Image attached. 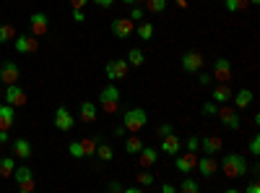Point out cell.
I'll return each mask as SVG.
<instances>
[{
    "label": "cell",
    "instance_id": "cell-48",
    "mask_svg": "<svg viewBox=\"0 0 260 193\" xmlns=\"http://www.w3.org/2000/svg\"><path fill=\"white\" fill-rule=\"evenodd\" d=\"M161 190H164V193H175V190H177V185H172V183H164V185H161Z\"/></svg>",
    "mask_w": 260,
    "mask_h": 193
},
{
    "label": "cell",
    "instance_id": "cell-34",
    "mask_svg": "<svg viewBox=\"0 0 260 193\" xmlns=\"http://www.w3.org/2000/svg\"><path fill=\"white\" fill-rule=\"evenodd\" d=\"M154 173H148V170H141V173H138V185L141 188H148V185H154Z\"/></svg>",
    "mask_w": 260,
    "mask_h": 193
},
{
    "label": "cell",
    "instance_id": "cell-20",
    "mask_svg": "<svg viewBox=\"0 0 260 193\" xmlns=\"http://www.w3.org/2000/svg\"><path fill=\"white\" fill-rule=\"evenodd\" d=\"M99 118V107L94 104V102H81V107H78V120L81 123H94Z\"/></svg>",
    "mask_w": 260,
    "mask_h": 193
},
{
    "label": "cell",
    "instance_id": "cell-36",
    "mask_svg": "<svg viewBox=\"0 0 260 193\" xmlns=\"http://www.w3.org/2000/svg\"><path fill=\"white\" fill-rule=\"evenodd\" d=\"M68 152H71V157H73V159H86V154H83V146H81V141H71Z\"/></svg>",
    "mask_w": 260,
    "mask_h": 193
},
{
    "label": "cell",
    "instance_id": "cell-39",
    "mask_svg": "<svg viewBox=\"0 0 260 193\" xmlns=\"http://www.w3.org/2000/svg\"><path fill=\"white\" fill-rule=\"evenodd\" d=\"M247 149H250V154H252V157H260V136H257V133H252Z\"/></svg>",
    "mask_w": 260,
    "mask_h": 193
},
{
    "label": "cell",
    "instance_id": "cell-18",
    "mask_svg": "<svg viewBox=\"0 0 260 193\" xmlns=\"http://www.w3.org/2000/svg\"><path fill=\"white\" fill-rule=\"evenodd\" d=\"M21 78V68L16 66L13 60H6L3 66H0V81L3 84H16Z\"/></svg>",
    "mask_w": 260,
    "mask_h": 193
},
{
    "label": "cell",
    "instance_id": "cell-32",
    "mask_svg": "<svg viewBox=\"0 0 260 193\" xmlns=\"http://www.w3.org/2000/svg\"><path fill=\"white\" fill-rule=\"evenodd\" d=\"M177 190H182V193H198V190H201V183L195 180V178H185V180L177 185Z\"/></svg>",
    "mask_w": 260,
    "mask_h": 193
},
{
    "label": "cell",
    "instance_id": "cell-27",
    "mask_svg": "<svg viewBox=\"0 0 260 193\" xmlns=\"http://www.w3.org/2000/svg\"><path fill=\"white\" fill-rule=\"evenodd\" d=\"M141 149H143V141H141V136H138V133L125 136V152H127V154H138Z\"/></svg>",
    "mask_w": 260,
    "mask_h": 193
},
{
    "label": "cell",
    "instance_id": "cell-47",
    "mask_svg": "<svg viewBox=\"0 0 260 193\" xmlns=\"http://www.w3.org/2000/svg\"><path fill=\"white\" fill-rule=\"evenodd\" d=\"M86 3H89V0H71L73 8H86Z\"/></svg>",
    "mask_w": 260,
    "mask_h": 193
},
{
    "label": "cell",
    "instance_id": "cell-8",
    "mask_svg": "<svg viewBox=\"0 0 260 193\" xmlns=\"http://www.w3.org/2000/svg\"><path fill=\"white\" fill-rule=\"evenodd\" d=\"M182 71L185 73H198V71H203V52H198V50H187L185 55H182Z\"/></svg>",
    "mask_w": 260,
    "mask_h": 193
},
{
    "label": "cell",
    "instance_id": "cell-3",
    "mask_svg": "<svg viewBox=\"0 0 260 193\" xmlns=\"http://www.w3.org/2000/svg\"><path fill=\"white\" fill-rule=\"evenodd\" d=\"M99 107H102L104 113H117L120 110V89H117L115 81H110L99 92Z\"/></svg>",
    "mask_w": 260,
    "mask_h": 193
},
{
    "label": "cell",
    "instance_id": "cell-46",
    "mask_svg": "<svg viewBox=\"0 0 260 193\" xmlns=\"http://www.w3.org/2000/svg\"><path fill=\"white\" fill-rule=\"evenodd\" d=\"M245 190H247V193H260V183H257V180H252Z\"/></svg>",
    "mask_w": 260,
    "mask_h": 193
},
{
    "label": "cell",
    "instance_id": "cell-40",
    "mask_svg": "<svg viewBox=\"0 0 260 193\" xmlns=\"http://www.w3.org/2000/svg\"><path fill=\"white\" fill-rule=\"evenodd\" d=\"M198 144H201V139H198V136H190V139L185 141V146H187V152H198Z\"/></svg>",
    "mask_w": 260,
    "mask_h": 193
},
{
    "label": "cell",
    "instance_id": "cell-49",
    "mask_svg": "<svg viewBox=\"0 0 260 193\" xmlns=\"http://www.w3.org/2000/svg\"><path fill=\"white\" fill-rule=\"evenodd\" d=\"M122 188H125V185H122V183H117V180H112V183H110V190H122Z\"/></svg>",
    "mask_w": 260,
    "mask_h": 193
},
{
    "label": "cell",
    "instance_id": "cell-13",
    "mask_svg": "<svg viewBox=\"0 0 260 193\" xmlns=\"http://www.w3.org/2000/svg\"><path fill=\"white\" fill-rule=\"evenodd\" d=\"M39 50V42L34 34H16V52L21 55H29V52H37Z\"/></svg>",
    "mask_w": 260,
    "mask_h": 193
},
{
    "label": "cell",
    "instance_id": "cell-44",
    "mask_svg": "<svg viewBox=\"0 0 260 193\" xmlns=\"http://www.w3.org/2000/svg\"><path fill=\"white\" fill-rule=\"evenodd\" d=\"M94 3H96L99 8H112V6H115V0H94Z\"/></svg>",
    "mask_w": 260,
    "mask_h": 193
},
{
    "label": "cell",
    "instance_id": "cell-26",
    "mask_svg": "<svg viewBox=\"0 0 260 193\" xmlns=\"http://www.w3.org/2000/svg\"><path fill=\"white\" fill-rule=\"evenodd\" d=\"M133 34H138L143 42L154 39V24H148V21H138V24H136V29H133Z\"/></svg>",
    "mask_w": 260,
    "mask_h": 193
},
{
    "label": "cell",
    "instance_id": "cell-1",
    "mask_svg": "<svg viewBox=\"0 0 260 193\" xmlns=\"http://www.w3.org/2000/svg\"><path fill=\"white\" fill-rule=\"evenodd\" d=\"M221 170H224V175H226L229 180H237V178H245V175H247L250 164H247V159H245L242 154H224Z\"/></svg>",
    "mask_w": 260,
    "mask_h": 193
},
{
    "label": "cell",
    "instance_id": "cell-6",
    "mask_svg": "<svg viewBox=\"0 0 260 193\" xmlns=\"http://www.w3.org/2000/svg\"><path fill=\"white\" fill-rule=\"evenodd\" d=\"M216 118H219L226 128H232V131H240V110H237V107H229L226 102L219 107V113H216Z\"/></svg>",
    "mask_w": 260,
    "mask_h": 193
},
{
    "label": "cell",
    "instance_id": "cell-30",
    "mask_svg": "<svg viewBox=\"0 0 260 193\" xmlns=\"http://www.w3.org/2000/svg\"><path fill=\"white\" fill-rule=\"evenodd\" d=\"M224 8L229 13H240V11H247L250 8V0H224Z\"/></svg>",
    "mask_w": 260,
    "mask_h": 193
},
{
    "label": "cell",
    "instance_id": "cell-9",
    "mask_svg": "<svg viewBox=\"0 0 260 193\" xmlns=\"http://www.w3.org/2000/svg\"><path fill=\"white\" fill-rule=\"evenodd\" d=\"M110 29H112V37H117V39H127V37H133L136 24H133V21H130L127 16H120V18H115L112 24H110Z\"/></svg>",
    "mask_w": 260,
    "mask_h": 193
},
{
    "label": "cell",
    "instance_id": "cell-10",
    "mask_svg": "<svg viewBox=\"0 0 260 193\" xmlns=\"http://www.w3.org/2000/svg\"><path fill=\"white\" fill-rule=\"evenodd\" d=\"M3 97H6V102H8V104H13V107H24V104L29 102L26 92L18 87V81H16V84H8L6 92H3Z\"/></svg>",
    "mask_w": 260,
    "mask_h": 193
},
{
    "label": "cell",
    "instance_id": "cell-33",
    "mask_svg": "<svg viewBox=\"0 0 260 193\" xmlns=\"http://www.w3.org/2000/svg\"><path fill=\"white\" fill-rule=\"evenodd\" d=\"M11 39H16V29L11 24H0V45H6Z\"/></svg>",
    "mask_w": 260,
    "mask_h": 193
},
{
    "label": "cell",
    "instance_id": "cell-21",
    "mask_svg": "<svg viewBox=\"0 0 260 193\" xmlns=\"http://www.w3.org/2000/svg\"><path fill=\"white\" fill-rule=\"evenodd\" d=\"M96 157H99V162H112L115 159V149L110 146V144H104V139L99 136V141H96V152H94Z\"/></svg>",
    "mask_w": 260,
    "mask_h": 193
},
{
    "label": "cell",
    "instance_id": "cell-50",
    "mask_svg": "<svg viewBox=\"0 0 260 193\" xmlns=\"http://www.w3.org/2000/svg\"><path fill=\"white\" fill-rule=\"evenodd\" d=\"M125 6H141V3H146V0H122Z\"/></svg>",
    "mask_w": 260,
    "mask_h": 193
},
{
    "label": "cell",
    "instance_id": "cell-11",
    "mask_svg": "<svg viewBox=\"0 0 260 193\" xmlns=\"http://www.w3.org/2000/svg\"><path fill=\"white\" fill-rule=\"evenodd\" d=\"M195 164H198V152H185V154H175V167H177V173L182 175H190Z\"/></svg>",
    "mask_w": 260,
    "mask_h": 193
},
{
    "label": "cell",
    "instance_id": "cell-45",
    "mask_svg": "<svg viewBox=\"0 0 260 193\" xmlns=\"http://www.w3.org/2000/svg\"><path fill=\"white\" fill-rule=\"evenodd\" d=\"M115 136H117V139H122V136H127V128H125L122 123H120V125L115 128Z\"/></svg>",
    "mask_w": 260,
    "mask_h": 193
},
{
    "label": "cell",
    "instance_id": "cell-16",
    "mask_svg": "<svg viewBox=\"0 0 260 193\" xmlns=\"http://www.w3.org/2000/svg\"><path fill=\"white\" fill-rule=\"evenodd\" d=\"M161 152L164 154H180L182 152V139L177 136V133H167V136H161Z\"/></svg>",
    "mask_w": 260,
    "mask_h": 193
},
{
    "label": "cell",
    "instance_id": "cell-15",
    "mask_svg": "<svg viewBox=\"0 0 260 193\" xmlns=\"http://www.w3.org/2000/svg\"><path fill=\"white\" fill-rule=\"evenodd\" d=\"M13 125H16V107L3 102L0 104V131H11Z\"/></svg>",
    "mask_w": 260,
    "mask_h": 193
},
{
    "label": "cell",
    "instance_id": "cell-14",
    "mask_svg": "<svg viewBox=\"0 0 260 193\" xmlns=\"http://www.w3.org/2000/svg\"><path fill=\"white\" fill-rule=\"evenodd\" d=\"M221 149H224V141L219 136H203L198 144V152L203 154H221Z\"/></svg>",
    "mask_w": 260,
    "mask_h": 193
},
{
    "label": "cell",
    "instance_id": "cell-4",
    "mask_svg": "<svg viewBox=\"0 0 260 193\" xmlns=\"http://www.w3.org/2000/svg\"><path fill=\"white\" fill-rule=\"evenodd\" d=\"M11 178H16V185H18V190H24V193H31V190L37 188L34 173H31V167H26V164H24V167H16Z\"/></svg>",
    "mask_w": 260,
    "mask_h": 193
},
{
    "label": "cell",
    "instance_id": "cell-2",
    "mask_svg": "<svg viewBox=\"0 0 260 193\" xmlns=\"http://www.w3.org/2000/svg\"><path fill=\"white\" fill-rule=\"evenodd\" d=\"M148 123V113L143 107H130L122 113V125L127 128V133H141Z\"/></svg>",
    "mask_w": 260,
    "mask_h": 193
},
{
    "label": "cell",
    "instance_id": "cell-24",
    "mask_svg": "<svg viewBox=\"0 0 260 193\" xmlns=\"http://www.w3.org/2000/svg\"><path fill=\"white\" fill-rule=\"evenodd\" d=\"M252 99H255V94L250 89H242V92H237V97H234V107L237 110H247V107L252 104Z\"/></svg>",
    "mask_w": 260,
    "mask_h": 193
},
{
    "label": "cell",
    "instance_id": "cell-38",
    "mask_svg": "<svg viewBox=\"0 0 260 193\" xmlns=\"http://www.w3.org/2000/svg\"><path fill=\"white\" fill-rule=\"evenodd\" d=\"M216 113H219V104H216L213 99L211 102H203V115L206 118H216Z\"/></svg>",
    "mask_w": 260,
    "mask_h": 193
},
{
    "label": "cell",
    "instance_id": "cell-28",
    "mask_svg": "<svg viewBox=\"0 0 260 193\" xmlns=\"http://www.w3.org/2000/svg\"><path fill=\"white\" fill-rule=\"evenodd\" d=\"M127 66L130 68H141L143 66V63H146V55L141 52V47H133V50H127Z\"/></svg>",
    "mask_w": 260,
    "mask_h": 193
},
{
    "label": "cell",
    "instance_id": "cell-25",
    "mask_svg": "<svg viewBox=\"0 0 260 193\" xmlns=\"http://www.w3.org/2000/svg\"><path fill=\"white\" fill-rule=\"evenodd\" d=\"M211 99L216 102V104H224V102H229L232 99V89L226 87V84H219L213 92H211Z\"/></svg>",
    "mask_w": 260,
    "mask_h": 193
},
{
    "label": "cell",
    "instance_id": "cell-53",
    "mask_svg": "<svg viewBox=\"0 0 260 193\" xmlns=\"http://www.w3.org/2000/svg\"><path fill=\"white\" fill-rule=\"evenodd\" d=\"M177 6L180 8H187V0H177Z\"/></svg>",
    "mask_w": 260,
    "mask_h": 193
},
{
    "label": "cell",
    "instance_id": "cell-17",
    "mask_svg": "<svg viewBox=\"0 0 260 193\" xmlns=\"http://www.w3.org/2000/svg\"><path fill=\"white\" fill-rule=\"evenodd\" d=\"M195 170H198L203 178H213V175H216V170H219V162H216L213 154H203V159H198Z\"/></svg>",
    "mask_w": 260,
    "mask_h": 193
},
{
    "label": "cell",
    "instance_id": "cell-35",
    "mask_svg": "<svg viewBox=\"0 0 260 193\" xmlns=\"http://www.w3.org/2000/svg\"><path fill=\"white\" fill-rule=\"evenodd\" d=\"M146 8H148L151 13H164L167 0H146Z\"/></svg>",
    "mask_w": 260,
    "mask_h": 193
},
{
    "label": "cell",
    "instance_id": "cell-22",
    "mask_svg": "<svg viewBox=\"0 0 260 193\" xmlns=\"http://www.w3.org/2000/svg\"><path fill=\"white\" fill-rule=\"evenodd\" d=\"M138 157H141V167H151L156 159H159V149H154V146H146L143 144V149L138 152Z\"/></svg>",
    "mask_w": 260,
    "mask_h": 193
},
{
    "label": "cell",
    "instance_id": "cell-43",
    "mask_svg": "<svg viewBox=\"0 0 260 193\" xmlns=\"http://www.w3.org/2000/svg\"><path fill=\"white\" fill-rule=\"evenodd\" d=\"M73 21H76V24H83V21H86V16H83L81 8H73Z\"/></svg>",
    "mask_w": 260,
    "mask_h": 193
},
{
    "label": "cell",
    "instance_id": "cell-55",
    "mask_svg": "<svg viewBox=\"0 0 260 193\" xmlns=\"http://www.w3.org/2000/svg\"><path fill=\"white\" fill-rule=\"evenodd\" d=\"M0 84H3V81H0Z\"/></svg>",
    "mask_w": 260,
    "mask_h": 193
},
{
    "label": "cell",
    "instance_id": "cell-52",
    "mask_svg": "<svg viewBox=\"0 0 260 193\" xmlns=\"http://www.w3.org/2000/svg\"><path fill=\"white\" fill-rule=\"evenodd\" d=\"M0 144H8V131H0Z\"/></svg>",
    "mask_w": 260,
    "mask_h": 193
},
{
    "label": "cell",
    "instance_id": "cell-29",
    "mask_svg": "<svg viewBox=\"0 0 260 193\" xmlns=\"http://www.w3.org/2000/svg\"><path fill=\"white\" fill-rule=\"evenodd\" d=\"M16 170V159L13 157H0V178H11Z\"/></svg>",
    "mask_w": 260,
    "mask_h": 193
},
{
    "label": "cell",
    "instance_id": "cell-7",
    "mask_svg": "<svg viewBox=\"0 0 260 193\" xmlns=\"http://www.w3.org/2000/svg\"><path fill=\"white\" fill-rule=\"evenodd\" d=\"M127 71H130V66H127V60L125 58H120V60H110L104 66V73H107V78L110 81H122L125 76H127Z\"/></svg>",
    "mask_w": 260,
    "mask_h": 193
},
{
    "label": "cell",
    "instance_id": "cell-42",
    "mask_svg": "<svg viewBox=\"0 0 260 193\" xmlns=\"http://www.w3.org/2000/svg\"><path fill=\"white\" fill-rule=\"evenodd\" d=\"M167 133H172V123H161V125L156 128V136H159V139L167 136Z\"/></svg>",
    "mask_w": 260,
    "mask_h": 193
},
{
    "label": "cell",
    "instance_id": "cell-23",
    "mask_svg": "<svg viewBox=\"0 0 260 193\" xmlns=\"http://www.w3.org/2000/svg\"><path fill=\"white\" fill-rule=\"evenodd\" d=\"M13 154H16L18 159H29V157H31V144H29L26 139H16V141H13Z\"/></svg>",
    "mask_w": 260,
    "mask_h": 193
},
{
    "label": "cell",
    "instance_id": "cell-5",
    "mask_svg": "<svg viewBox=\"0 0 260 193\" xmlns=\"http://www.w3.org/2000/svg\"><path fill=\"white\" fill-rule=\"evenodd\" d=\"M52 123H55L57 131H62V133H71L73 128H76V118H73V113L68 110V107H57Z\"/></svg>",
    "mask_w": 260,
    "mask_h": 193
},
{
    "label": "cell",
    "instance_id": "cell-12",
    "mask_svg": "<svg viewBox=\"0 0 260 193\" xmlns=\"http://www.w3.org/2000/svg\"><path fill=\"white\" fill-rule=\"evenodd\" d=\"M29 29H31L34 37L47 34V32H50V18H47V13H42V11L31 13V16H29Z\"/></svg>",
    "mask_w": 260,
    "mask_h": 193
},
{
    "label": "cell",
    "instance_id": "cell-51",
    "mask_svg": "<svg viewBox=\"0 0 260 193\" xmlns=\"http://www.w3.org/2000/svg\"><path fill=\"white\" fill-rule=\"evenodd\" d=\"M122 190H127V193H138V190H141V185H127V188H122Z\"/></svg>",
    "mask_w": 260,
    "mask_h": 193
},
{
    "label": "cell",
    "instance_id": "cell-19",
    "mask_svg": "<svg viewBox=\"0 0 260 193\" xmlns=\"http://www.w3.org/2000/svg\"><path fill=\"white\" fill-rule=\"evenodd\" d=\"M213 78H219L221 84H226L232 78V63L226 58H216V63H213Z\"/></svg>",
    "mask_w": 260,
    "mask_h": 193
},
{
    "label": "cell",
    "instance_id": "cell-41",
    "mask_svg": "<svg viewBox=\"0 0 260 193\" xmlns=\"http://www.w3.org/2000/svg\"><path fill=\"white\" fill-rule=\"evenodd\" d=\"M195 76H198V84H201V87H208V84L213 81V76H211V73H203V71H198Z\"/></svg>",
    "mask_w": 260,
    "mask_h": 193
},
{
    "label": "cell",
    "instance_id": "cell-54",
    "mask_svg": "<svg viewBox=\"0 0 260 193\" xmlns=\"http://www.w3.org/2000/svg\"><path fill=\"white\" fill-rule=\"evenodd\" d=\"M260 3V0H250V6H257Z\"/></svg>",
    "mask_w": 260,
    "mask_h": 193
},
{
    "label": "cell",
    "instance_id": "cell-31",
    "mask_svg": "<svg viewBox=\"0 0 260 193\" xmlns=\"http://www.w3.org/2000/svg\"><path fill=\"white\" fill-rule=\"evenodd\" d=\"M96 141H99V136H86V139H81V146H83V154H86V157H94Z\"/></svg>",
    "mask_w": 260,
    "mask_h": 193
},
{
    "label": "cell",
    "instance_id": "cell-37",
    "mask_svg": "<svg viewBox=\"0 0 260 193\" xmlns=\"http://www.w3.org/2000/svg\"><path fill=\"white\" fill-rule=\"evenodd\" d=\"M143 16H146V8H141V6L130 8V13H127V18L133 21V24H138V21H143Z\"/></svg>",
    "mask_w": 260,
    "mask_h": 193
}]
</instances>
